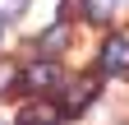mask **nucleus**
I'll return each mask as SVG.
<instances>
[{
  "mask_svg": "<svg viewBox=\"0 0 129 125\" xmlns=\"http://www.w3.org/2000/svg\"><path fill=\"white\" fill-rule=\"evenodd\" d=\"M60 102H46V97H32L23 111H19V125H60Z\"/></svg>",
  "mask_w": 129,
  "mask_h": 125,
  "instance_id": "4",
  "label": "nucleus"
},
{
  "mask_svg": "<svg viewBox=\"0 0 129 125\" xmlns=\"http://www.w3.org/2000/svg\"><path fill=\"white\" fill-rule=\"evenodd\" d=\"M14 84H19V70H14V65H0V93H9Z\"/></svg>",
  "mask_w": 129,
  "mask_h": 125,
  "instance_id": "6",
  "label": "nucleus"
},
{
  "mask_svg": "<svg viewBox=\"0 0 129 125\" xmlns=\"http://www.w3.org/2000/svg\"><path fill=\"white\" fill-rule=\"evenodd\" d=\"M97 88H102V79H97V74H83V79H74L69 88H64V102H60V111H69V116L88 111V107H92V97H97Z\"/></svg>",
  "mask_w": 129,
  "mask_h": 125,
  "instance_id": "1",
  "label": "nucleus"
},
{
  "mask_svg": "<svg viewBox=\"0 0 129 125\" xmlns=\"http://www.w3.org/2000/svg\"><path fill=\"white\" fill-rule=\"evenodd\" d=\"M102 70L106 74H129V37H106V46H102Z\"/></svg>",
  "mask_w": 129,
  "mask_h": 125,
  "instance_id": "3",
  "label": "nucleus"
},
{
  "mask_svg": "<svg viewBox=\"0 0 129 125\" xmlns=\"http://www.w3.org/2000/svg\"><path fill=\"white\" fill-rule=\"evenodd\" d=\"M23 5H28V0H0V14H19Z\"/></svg>",
  "mask_w": 129,
  "mask_h": 125,
  "instance_id": "7",
  "label": "nucleus"
},
{
  "mask_svg": "<svg viewBox=\"0 0 129 125\" xmlns=\"http://www.w3.org/2000/svg\"><path fill=\"white\" fill-rule=\"evenodd\" d=\"M55 84H60V65H55V60H37V65L23 70V88L28 93H46Z\"/></svg>",
  "mask_w": 129,
  "mask_h": 125,
  "instance_id": "2",
  "label": "nucleus"
},
{
  "mask_svg": "<svg viewBox=\"0 0 129 125\" xmlns=\"http://www.w3.org/2000/svg\"><path fill=\"white\" fill-rule=\"evenodd\" d=\"M83 9H88V23H106L111 9H115V0H83Z\"/></svg>",
  "mask_w": 129,
  "mask_h": 125,
  "instance_id": "5",
  "label": "nucleus"
}]
</instances>
